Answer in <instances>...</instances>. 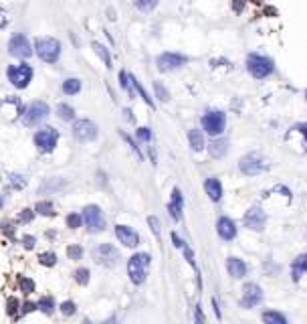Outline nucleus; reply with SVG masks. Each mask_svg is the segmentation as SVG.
Here are the masks:
<instances>
[{
  "mask_svg": "<svg viewBox=\"0 0 307 324\" xmlns=\"http://www.w3.org/2000/svg\"><path fill=\"white\" fill-rule=\"evenodd\" d=\"M33 51H35V55L41 59V61H45V63H49V65H53V63H57L59 59H61V53H63V45H61V41L59 39H55V37H37L35 39V43H33Z\"/></svg>",
  "mask_w": 307,
  "mask_h": 324,
  "instance_id": "obj_1",
  "label": "nucleus"
},
{
  "mask_svg": "<svg viewBox=\"0 0 307 324\" xmlns=\"http://www.w3.org/2000/svg\"><path fill=\"white\" fill-rule=\"evenodd\" d=\"M149 263H151V257L145 251L133 253L129 257V261H127V276H129L133 286H141L145 282L147 272H149Z\"/></svg>",
  "mask_w": 307,
  "mask_h": 324,
  "instance_id": "obj_2",
  "label": "nucleus"
},
{
  "mask_svg": "<svg viewBox=\"0 0 307 324\" xmlns=\"http://www.w3.org/2000/svg\"><path fill=\"white\" fill-rule=\"evenodd\" d=\"M247 71H249L255 79H267L269 75H273L275 63H273V59H269L267 55L251 53V55L247 57Z\"/></svg>",
  "mask_w": 307,
  "mask_h": 324,
  "instance_id": "obj_3",
  "label": "nucleus"
},
{
  "mask_svg": "<svg viewBox=\"0 0 307 324\" xmlns=\"http://www.w3.org/2000/svg\"><path fill=\"white\" fill-rule=\"evenodd\" d=\"M7 51H9L11 57L23 59V61H27L29 57L35 55L33 43H31V39H29L25 33H15V35L11 37V41H9V45H7Z\"/></svg>",
  "mask_w": 307,
  "mask_h": 324,
  "instance_id": "obj_4",
  "label": "nucleus"
},
{
  "mask_svg": "<svg viewBox=\"0 0 307 324\" xmlns=\"http://www.w3.org/2000/svg\"><path fill=\"white\" fill-rule=\"evenodd\" d=\"M239 169H241V173L247 175V177H257V175L269 171V160H267L263 154H259V152H251V154H247V156L241 158Z\"/></svg>",
  "mask_w": 307,
  "mask_h": 324,
  "instance_id": "obj_5",
  "label": "nucleus"
},
{
  "mask_svg": "<svg viewBox=\"0 0 307 324\" xmlns=\"http://www.w3.org/2000/svg\"><path fill=\"white\" fill-rule=\"evenodd\" d=\"M33 75H35V71H33V67L29 65V63H17V65H9L7 67V77H9V81L17 87V89H25V87H29V83L33 81Z\"/></svg>",
  "mask_w": 307,
  "mask_h": 324,
  "instance_id": "obj_6",
  "label": "nucleus"
},
{
  "mask_svg": "<svg viewBox=\"0 0 307 324\" xmlns=\"http://www.w3.org/2000/svg\"><path fill=\"white\" fill-rule=\"evenodd\" d=\"M47 118H49V105H47L45 101H33V103H29V105L25 107L23 116H21V120H23V124H25L27 128H37V126H41Z\"/></svg>",
  "mask_w": 307,
  "mask_h": 324,
  "instance_id": "obj_7",
  "label": "nucleus"
},
{
  "mask_svg": "<svg viewBox=\"0 0 307 324\" xmlns=\"http://www.w3.org/2000/svg\"><path fill=\"white\" fill-rule=\"evenodd\" d=\"M35 146H37V150L41 152V154H49V152H53L55 150V146H57V142H59V130H55V128H51V126H47V128H41V130H37L35 132Z\"/></svg>",
  "mask_w": 307,
  "mask_h": 324,
  "instance_id": "obj_8",
  "label": "nucleus"
},
{
  "mask_svg": "<svg viewBox=\"0 0 307 324\" xmlns=\"http://www.w3.org/2000/svg\"><path fill=\"white\" fill-rule=\"evenodd\" d=\"M224 126H226V116L220 110H208L202 116V128L210 136H220L224 132Z\"/></svg>",
  "mask_w": 307,
  "mask_h": 324,
  "instance_id": "obj_9",
  "label": "nucleus"
},
{
  "mask_svg": "<svg viewBox=\"0 0 307 324\" xmlns=\"http://www.w3.org/2000/svg\"><path fill=\"white\" fill-rule=\"evenodd\" d=\"M188 63V57L182 55V53H174V51H166V53H160L156 57V65L162 73H168V71H176L180 67H184Z\"/></svg>",
  "mask_w": 307,
  "mask_h": 324,
  "instance_id": "obj_10",
  "label": "nucleus"
},
{
  "mask_svg": "<svg viewBox=\"0 0 307 324\" xmlns=\"http://www.w3.org/2000/svg\"><path fill=\"white\" fill-rule=\"evenodd\" d=\"M81 217H83V223L87 225L89 233H101L105 229V217H103V211L97 205H87L83 209Z\"/></svg>",
  "mask_w": 307,
  "mask_h": 324,
  "instance_id": "obj_11",
  "label": "nucleus"
},
{
  "mask_svg": "<svg viewBox=\"0 0 307 324\" xmlns=\"http://www.w3.org/2000/svg\"><path fill=\"white\" fill-rule=\"evenodd\" d=\"M71 132L79 142H93L97 138V126L91 120H75Z\"/></svg>",
  "mask_w": 307,
  "mask_h": 324,
  "instance_id": "obj_12",
  "label": "nucleus"
},
{
  "mask_svg": "<svg viewBox=\"0 0 307 324\" xmlns=\"http://www.w3.org/2000/svg\"><path fill=\"white\" fill-rule=\"evenodd\" d=\"M93 255H95V261H97V263L107 265V267H113V265L119 261V251H117V247L111 245V243H101V245H97L95 251H93Z\"/></svg>",
  "mask_w": 307,
  "mask_h": 324,
  "instance_id": "obj_13",
  "label": "nucleus"
},
{
  "mask_svg": "<svg viewBox=\"0 0 307 324\" xmlns=\"http://www.w3.org/2000/svg\"><path fill=\"white\" fill-rule=\"evenodd\" d=\"M265 223H267V215H265V211L261 207L255 205L245 213V227H249L253 231H263Z\"/></svg>",
  "mask_w": 307,
  "mask_h": 324,
  "instance_id": "obj_14",
  "label": "nucleus"
},
{
  "mask_svg": "<svg viewBox=\"0 0 307 324\" xmlns=\"http://www.w3.org/2000/svg\"><path fill=\"white\" fill-rule=\"evenodd\" d=\"M263 302V290L257 284H247L243 288V298H241V306L243 308H255L257 304Z\"/></svg>",
  "mask_w": 307,
  "mask_h": 324,
  "instance_id": "obj_15",
  "label": "nucleus"
},
{
  "mask_svg": "<svg viewBox=\"0 0 307 324\" xmlns=\"http://www.w3.org/2000/svg\"><path fill=\"white\" fill-rule=\"evenodd\" d=\"M115 237L123 247H137L139 245V235L129 225H117L115 227Z\"/></svg>",
  "mask_w": 307,
  "mask_h": 324,
  "instance_id": "obj_16",
  "label": "nucleus"
},
{
  "mask_svg": "<svg viewBox=\"0 0 307 324\" xmlns=\"http://www.w3.org/2000/svg\"><path fill=\"white\" fill-rule=\"evenodd\" d=\"M216 231H218L220 239H224V241H233L237 237V225L231 217H220L216 221Z\"/></svg>",
  "mask_w": 307,
  "mask_h": 324,
  "instance_id": "obj_17",
  "label": "nucleus"
},
{
  "mask_svg": "<svg viewBox=\"0 0 307 324\" xmlns=\"http://www.w3.org/2000/svg\"><path fill=\"white\" fill-rule=\"evenodd\" d=\"M182 209H184V197H182L180 189L176 187L172 191V197H170V203H168V213L172 215L174 221H180L182 219Z\"/></svg>",
  "mask_w": 307,
  "mask_h": 324,
  "instance_id": "obj_18",
  "label": "nucleus"
},
{
  "mask_svg": "<svg viewBox=\"0 0 307 324\" xmlns=\"http://www.w3.org/2000/svg\"><path fill=\"white\" fill-rule=\"evenodd\" d=\"M204 191L210 197V201H214V203H218L222 199V185H220V181L216 177H208L204 181Z\"/></svg>",
  "mask_w": 307,
  "mask_h": 324,
  "instance_id": "obj_19",
  "label": "nucleus"
},
{
  "mask_svg": "<svg viewBox=\"0 0 307 324\" xmlns=\"http://www.w3.org/2000/svg\"><path fill=\"white\" fill-rule=\"evenodd\" d=\"M226 269H228V274L233 276V278H237V280H241V278H245L247 276V263L243 261V259H239V257H228V261H226Z\"/></svg>",
  "mask_w": 307,
  "mask_h": 324,
  "instance_id": "obj_20",
  "label": "nucleus"
},
{
  "mask_svg": "<svg viewBox=\"0 0 307 324\" xmlns=\"http://www.w3.org/2000/svg\"><path fill=\"white\" fill-rule=\"evenodd\" d=\"M91 47H93L95 55L101 59V63H103L107 69H111V67H113V59H111V53H109V49H107L103 43H99V41H93V43H91Z\"/></svg>",
  "mask_w": 307,
  "mask_h": 324,
  "instance_id": "obj_21",
  "label": "nucleus"
},
{
  "mask_svg": "<svg viewBox=\"0 0 307 324\" xmlns=\"http://www.w3.org/2000/svg\"><path fill=\"white\" fill-rule=\"evenodd\" d=\"M226 150H228V142L222 140V138H214L208 146V152H210L212 158H222L226 154Z\"/></svg>",
  "mask_w": 307,
  "mask_h": 324,
  "instance_id": "obj_22",
  "label": "nucleus"
},
{
  "mask_svg": "<svg viewBox=\"0 0 307 324\" xmlns=\"http://www.w3.org/2000/svg\"><path fill=\"white\" fill-rule=\"evenodd\" d=\"M5 185L9 187V191H21V189L27 187V177L17 175V173H11V175H7Z\"/></svg>",
  "mask_w": 307,
  "mask_h": 324,
  "instance_id": "obj_23",
  "label": "nucleus"
},
{
  "mask_svg": "<svg viewBox=\"0 0 307 324\" xmlns=\"http://www.w3.org/2000/svg\"><path fill=\"white\" fill-rule=\"evenodd\" d=\"M188 142H190V146H192L194 152H200V150L204 148V134H202V130L192 128V130L188 132Z\"/></svg>",
  "mask_w": 307,
  "mask_h": 324,
  "instance_id": "obj_24",
  "label": "nucleus"
},
{
  "mask_svg": "<svg viewBox=\"0 0 307 324\" xmlns=\"http://www.w3.org/2000/svg\"><path fill=\"white\" fill-rule=\"evenodd\" d=\"M63 93L65 95H77L79 91H81V79H77V77H69V79H65L63 81Z\"/></svg>",
  "mask_w": 307,
  "mask_h": 324,
  "instance_id": "obj_25",
  "label": "nucleus"
},
{
  "mask_svg": "<svg viewBox=\"0 0 307 324\" xmlns=\"http://www.w3.org/2000/svg\"><path fill=\"white\" fill-rule=\"evenodd\" d=\"M57 116H59L63 122H73V120H75V110H73V105H69V103H59V105H57Z\"/></svg>",
  "mask_w": 307,
  "mask_h": 324,
  "instance_id": "obj_26",
  "label": "nucleus"
},
{
  "mask_svg": "<svg viewBox=\"0 0 307 324\" xmlns=\"http://www.w3.org/2000/svg\"><path fill=\"white\" fill-rule=\"evenodd\" d=\"M37 310H41L43 314L51 316L53 310H55V300H53V296H43V298L37 302Z\"/></svg>",
  "mask_w": 307,
  "mask_h": 324,
  "instance_id": "obj_27",
  "label": "nucleus"
},
{
  "mask_svg": "<svg viewBox=\"0 0 307 324\" xmlns=\"http://www.w3.org/2000/svg\"><path fill=\"white\" fill-rule=\"evenodd\" d=\"M160 0H133V7L141 13H151L154 9H158Z\"/></svg>",
  "mask_w": 307,
  "mask_h": 324,
  "instance_id": "obj_28",
  "label": "nucleus"
},
{
  "mask_svg": "<svg viewBox=\"0 0 307 324\" xmlns=\"http://www.w3.org/2000/svg\"><path fill=\"white\" fill-rule=\"evenodd\" d=\"M35 213H39V215H43V217H53V215H55V207H53L51 201H41V203H37Z\"/></svg>",
  "mask_w": 307,
  "mask_h": 324,
  "instance_id": "obj_29",
  "label": "nucleus"
},
{
  "mask_svg": "<svg viewBox=\"0 0 307 324\" xmlns=\"http://www.w3.org/2000/svg\"><path fill=\"white\" fill-rule=\"evenodd\" d=\"M263 322H267V324H287V318L279 312H265Z\"/></svg>",
  "mask_w": 307,
  "mask_h": 324,
  "instance_id": "obj_30",
  "label": "nucleus"
},
{
  "mask_svg": "<svg viewBox=\"0 0 307 324\" xmlns=\"http://www.w3.org/2000/svg\"><path fill=\"white\" fill-rule=\"evenodd\" d=\"M39 263L45 265V267H53V265L57 263V253H53V251H43V253H39Z\"/></svg>",
  "mask_w": 307,
  "mask_h": 324,
  "instance_id": "obj_31",
  "label": "nucleus"
},
{
  "mask_svg": "<svg viewBox=\"0 0 307 324\" xmlns=\"http://www.w3.org/2000/svg\"><path fill=\"white\" fill-rule=\"evenodd\" d=\"M89 269L87 267H77L75 269V274H73V278H75V282L79 284V286H87L89 284Z\"/></svg>",
  "mask_w": 307,
  "mask_h": 324,
  "instance_id": "obj_32",
  "label": "nucleus"
},
{
  "mask_svg": "<svg viewBox=\"0 0 307 324\" xmlns=\"http://www.w3.org/2000/svg\"><path fill=\"white\" fill-rule=\"evenodd\" d=\"M119 85H121V89H125L129 95H133V87H131V81H129V73H127V71H119Z\"/></svg>",
  "mask_w": 307,
  "mask_h": 324,
  "instance_id": "obj_33",
  "label": "nucleus"
},
{
  "mask_svg": "<svg viewBox=\"0 0 307 324\" xmlns=\"http://www.w3.org/2000/svg\"><path fill=\"white\" fill-rule=\"evenodd\" d=\"M293 269H295V280H299V278H297L299 272H307V253H303V255H299V257L295 259Z\"/></svg>",
  "mask_w": 307,
  "mask_h": 324,
  "instance_id": "obj_34",
  "label": "nucleus"
},
{
  "mask_svg": "<svg viewBox=\"0 0 307 324\" xmlns=\"http://www.w3.org/2000/svg\"><path fill=\"white\" fill-rule=\"evenodd\" d=\"M77 312V304L73 302V300H65L63 304H61V314L63 316H73Z\"/></svg>",
  "mask_w": 307,
  "mask_h": 324,
  "instance_id": "obj_35",
  "label": "nucleus"
},
{
  "mask_svg": "<svg viewBox=\"0 0 307 324\" xmlns=\"http://www.w3.org/2000/svg\"><path fill=\"white\" fill-rule=\"evenodd\" d=\"M135 138H137L139 142H151V130L145 128V126H141V128L135 130Z\"/></svg>",
  "mask_w": 307,
  "mask_h": 324,
  "instance_id": "obj_36",
  "label": "nucleus"
},
{
  "mask_svg": "<svg viewBox=\"0 0 307 324\" xmlns=\"http://www.w3.org/2000/svg\"><path fill=\"white\" fill-rule=\"evenodd\" d=\"M81 223H83V217H81V215H77V213L67 215V227H69V229H79Z\"/></svg>",
  "mask_w": 307,
  "mask_h": 324,
  "instance_id": "obj_37",
  "label": "nucleus"
},
{
  "mask_svg": "<svg viewBox=\"0 0 307 324\" xmlns=\"http://www.w3.org/2000/svg\"><path fill=\"white\" fill-rule=\"evenodd\" d=\"M67 257H69V259H75V261L81 259V257H83V247H81V245H69V247H67Z\"/></svg>",
  "mask_w": 307,
  "mask_h": 324,
  "instance_id": "obj_38",
  "label": "nucleus"
},
{
  "mask_svg": "<svg viewBox=\"0 0 307 324\" xmlns=\"http://www.w3.org/2000/svg\"><path fill=\"white\" fill-rule=\"evenodd\" d=\"M19 286H21V290H23L27 296L37 290V286H35V282H33L31 278H21V284H19Z\"/></svg>",
  "mask_w": 307,
  "mask_h": 324,
  "instance_id": "obj_39",
  "label": "nucleus"
},
{
  "mask_svg": "<svg viewBox=\"0 0 307 324\" xmlns=\"http://www.w3.org/2000/svg\"><path fill=\"white\" fill-rule=\"evenodd\" d=\"M147 225H149V229H151V233L156 235L158 239H160V219L158 217H147Z\"/></svg>",
  "mask_w": 307,
  "mask_h": 324,
  "instance_id": "obj_40",
  "label": "nucleus"
},
{
  "mask_svg": "<svg viewBox=\"0 0 307 324\" xmlns=\"http://www.w3.org/2000/svg\"><path fill=\"white\" fill-rule=\"evenodd\" d=\"M19 308H21L19 300H17V298H9V302H7V312H9L13 318H17V312H19Z\"/></svg>",
  "mask_w": 307,
  "mask_h": 324,
  "instance_id": "obj_41",
  "label": "nucleus"
},
{
  "mask_svg": "<svg viewBox=\"0 0 307 324\" xmlns=\"http://www.w3.org/2000/svg\"><path fill=\"white\" fill-rule=\"evenodd\" d=\"M154 89H156V93H158V97H160V101H168L170 99V93L166 91V87L162 85V83H154Z\"/></svg>",
  "mask_w": 307,
  "mask_h": 324,
  "instance_id": "obj_42",
  "label": "nucleus"
},
{
  "mask_svg": "<svg viewBox=\"0 0 307 324\" xmlns=\"http://www.w3.org/2000/svg\"><path fill=\"white\" fill-rule=\"evenodd\" d=\"M35 219V211L33 209H23L21 213H19V221L21 223H31Z\"/></svg>",
  "mask_w": 307,
  "mask_h": 324,
  "instance_id": "obj_43",
  "label": "nucleus"
},
{
  "mask_svg": "<svg viewBox=\"0 0 307 324\" xmlns=\"http://www.w3.org/2000/svg\"><path fill=\"white\" fill-rule=\"evenodd\" d=\"M9 23H11V15L7 13V9L0 7V31H5L9 27Z\"/></svg>",
  "mask_w": 307,
  "mask_h": 324,
  "instance_id": "obj_44",
  "label": "nucleus"
},
{
  "mask_svg": "<svg viewBox=\"0 0 307 324\" xmlns=\"http://www.w3.org/2000/svg\"><path fill=\"white\" fill-rule=\"evenodd\" d=\"M21 243H23L25 249H33L35 243H37V237H35V235H25V237L21 239Z\"/></svg>",
  "mask_w": 307,
  "mask_h": 324,
  "instance_id": "obj_45",
  "label": "nucleus"
},
{
  "mask_svg": "<svg viewBox=\"0 0 307 324\" xmlns=\"http://www.w3.org/2000/svg\"><path fill=\"white\" fill-rule=\"evenodd\" d=\"M119 134H121V138H123V140H125V142H127V144L131 146V150H133V152L137 154V158H141V152H139V148L135 146V142H133V140H131V138H129V136H127L125 132H119Z\"/></svg>",
  "mask_w": 307,
  "mask_h": 324,
  "instance_id": "obj_46",
  "label": "nucleus"
},
{
  "mask_svg": "<svg viewBox=\"0 0 307 324\" xmlns=\"http://www.w3.org/2000/svg\"><path fill=\"white\" fill-rule=\"evenodd\" d=\"M37 310V304L35 302H25L23 306H21V312L23 314H31V312H35Z\"/></svg>",
  "mask_w": 307,
  "mask_h": 324,
  "instance_id": "obj_47",
  "label": "nucleus"
},
{
  "mask_svg": "<svg viewBox=\"0 0 307 324\" xmlns=\"http://www.w3.org/2000/svg\"><path fill=\"white\" fill-rule=\"evenodd\" d=\"M245 5H247L245 0H233V11H235L237 15H241V13L245 11Z\"/></svg>",
  "mask_w": 307,
  "mask_h": 324,
  "instance_id": "obj_48",
  "label": "nucleus"
},
{
  "mask_svg": "<svg viewBox=\"0 0 307 324\" xmlns=\"http://www.w3.org/2000/svg\"><path fill=\"white\" fill-rule=\"evenodd\" d=\"M295 130L303 134V138H305V146H307V124H297V126H295Z\"/></svg>",
  "mask_w": 307,
  "mask_h": 324,
  "instance_id": "obj_49",
  "label": "nucleus"
},
{
  "mask_svg": "<svg viewBox=\"0 0 307 324\" xmlns=\"http://www.w3.org/2000/svg\"><path fill=\"white\" fill-rule=\"evenodd\" d=\"M3 231H5V233H9V235L13 237V233H15V227H13L11 223H7V221H5V223H3Z\"/></svg>",
  "mask_w": 307,
  "mask_h": 324,
  "instance_id": "obj_50",
  "label": "nucleus"
},
{
  "mask_svg": "<svg viewBox=\"0 0 307 324\" xmlns=\"http://www.w3.org/2000/svg\"><path fill=\"white\" fill-rule=\"evenodd\" d=\"M172 241H174V245H176V247H178V249H180V247H182V245H184V241H182V239H180V237H178V233H172Z\"/></svg>",
  "mask_w": 307,
  "mask_h": 324,
  "instance_id": "obj_51",
  "label": "nucleus"
},
{
  "mask_svg": "<svg viewBox=\"0 0 307 324\" xmlns=\"http://www.w3.org/2000/svg\"><path fill=\"white\" fill-rule=\"evenodd\" d=\"M194 320H196V322H204V314H202L200 306H196V316H194Z\"/></svg>",
  "mask_w": 307,
  "mask_h": 324,
  "instance_id": "obj_52",
  "label": "nucleus"
},
{
  "mask_svg": "<svg viewBox=\"0 0 307 324\" xmlns=\"http://www.w3.org/2000/svg\"><path fill=\"white\" fill-rule=\"evenodd\" d=\"M3 207H5V199H3V197H0V209H3Z\"/></svg>",
  "mask_w": 307,
  "mask_h": 324,
  "instance_id": "obj_53",
  "label": "nucleus"
},
{
  "mask_svg": "<svg viewBox=\"0 0 307 324\" xmlns=\"http://www.w3.org/2000/svg\"><path fill=\"white\" fill-rule=\"evenodd\" d=\"M305 97H307V93H305Z\"/></svg>",
  "mask_w": 307,
  "mask_h": 324,
  "instance_id": "obj_54",
  "label": "nucleus"
}]
</instances>
